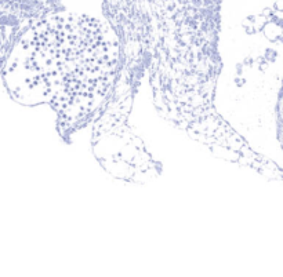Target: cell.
Wrapping results in <instances>:
<instances>
[{
  "mask_svg": "<svg viewBox=\"0 0 283 277\" xmlns=\"http://www.w3.org/2000/svg\"><path fill=\"white\" fill-rule=\"evenodd\" d=\"M119 65V40L106 24L55 8L18 34L3 65V81L17 102L47 103L66 126L79 127L106 102Z\"/></svg>",
  "mask_w": 283,
  "mask_h": 277,
  "instance_id": "6da1fadb",
  "label": "cell"
}]
</instances>
